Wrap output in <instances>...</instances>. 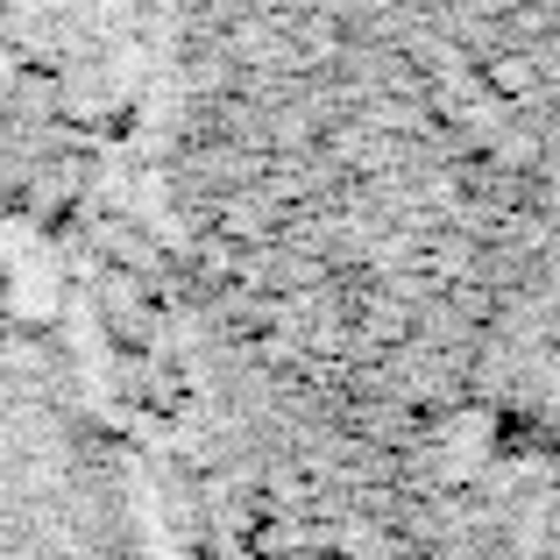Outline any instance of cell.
<instances>
[{"instance_id": "obj_1", "label": "cell", "mask_w": 560, "mask_h": 560, "mask_svg": "<svg viewBox=\"0 0 560 560\" xmlns=\"http://www.w3.org/2000/svg\"><path fill=\"white\" fill-rule=\"evenodd\" d=\"M0 560H150L93 433L28 383H0Z\"/></svg>"}]
</instances>
